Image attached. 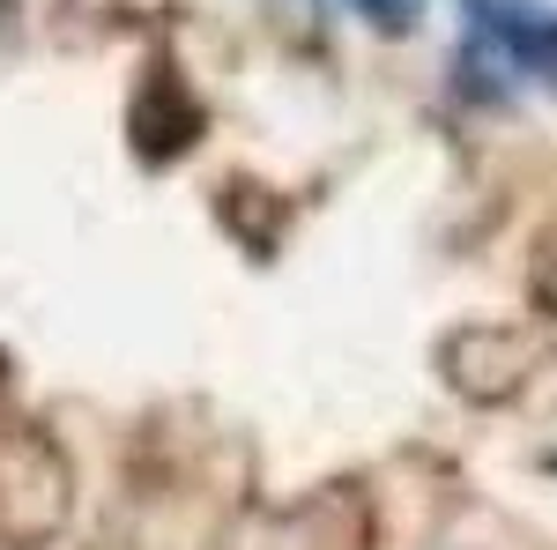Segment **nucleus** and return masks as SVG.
Returning <instances> with one entry per match:
<instances>
[{"label":"nucleus","instance_id":"1","mask_svg":"<svg viewBox=\"0 0 557 550\" xmlns=\"http://www.w3.org/2000/svg\"><path fill=\"white\" fill-rule=\"evenodd\" d=\"M364 23H380V30H409L417 15H424V0H349Z\"/></svg>","mask_w":557,"mask_h":550}]
</instances>
